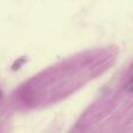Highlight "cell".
Wrapping results in <instances>:
<instances>
[{"instance_id":"1","label":"cell","mask_w":133,"mask_h":133,"mask_svg":"<svg viewBox=\"0 0 133 133\" xmlns=\"http://www.w3.org/2000/svg\"><path fill=\"white\" fill-rule=\"evenodd\" d=\"M26 62V57H20V58H16V61H14V63L12 64V70H19Z\"/></svg>"},{"instance_id":"2","label":"cell","mask_w":133,"mask_h":133,"mask_svg":"<svg viewBox=\"0 0 133 133\" xmlns=\"http://www.w3.org/2000/svg\"><path fill=\"white\" fill-rule=\"evenodd\" d=\"M125 91L127 94H133V76L127 81V83L125 84Z\"/></svg>"}]
</instances>
